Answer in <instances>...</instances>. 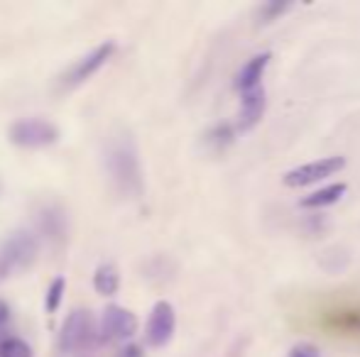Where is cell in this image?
Returning <instances> with one entry per match:
<instances>
[{
	"label": "cell",
	"mask_w": 360,
	"mask_h": 357,
	"mask_svg": "<svg viewBox=\"0 0 360 357\" xmlns=\"http://www.w3.org/2000/svg\"><path fill=\"white\" fill-rule=\"evenodd\" d=\"M39 255V238L32 230H15L0 243V281L32 267Z\"/></svg>",
	"instance_id": "obj_2"
},
{
	"label": "cell",
	"mask_w": 360,
	"mask_h": 357,
	"mask_svg": "<svg viewBox=\"0 0 360 357\" xmlns=\"http://www.w3.org/2000/svg\"><path fill=\"white\" fill-rule=\"evenodd\" d=\"M343 167H346V159L343 157H321V159H316V162H309L297 169H289L285 174V186H289V189H299V186L319 184V181L338 174Z\"/></svg>",
	"instance_id": "obj_7"
},
{
	"label": "cell",
	"mask_w": 360,
	"mask_h": 357,
	"mask_svg": "<svg viewBox=\"0 0 360 357\" xmlns=\"http://www.w3.org/2000/svg\"><path fill=\"white\" fill-rule=\"evenodd\" d=\"M176 328V314L174 306L169 301H157L150 311V318H147V343L152 348H165L172 338H174Z\"/></svg>",
	"instance_id": "obj_8"
},
{
	"label": "cell",
	"mask_w": 360,
	"mask_h": 357,
	"mask_svg": "<svg viewBox=\"0 0 360 357\" xmlns=\"http://www.w3.org/2000/svg\"><path fill=\"white\" fill-rule=\"evenodd\" d=\"M10 318H13V311H10L8 301H5V299H0V330H3L5 325L10 323Z\"/></svg>",
	"instance_id": "obj_19"
},
{
	"label": "cell",
	"mask_w": 360,
	"mask_h": 357,
	"mask_svg": "<svg viewBox=\"0 0 360 357\" xmlns=\"http://www.w3.org/2000/svg\"><path fill=\"white\" fill-rule=\"evenodd\" d=\"M96 325L94 316L86 309H76L64 318L62 330H59V348L64 353H79V350L89 348L94 343Z\"/></svg>",
	"instance_id": "obj_5"
},
{
	"label": "cell",
	"mask_w": 360,
	"mask_h": 357,
	"mask_svg": "<svg viewBox=\"0 0 360 357\" xmlns=\"http://www.w3.org/2000/svg\"><path fill=\"white\" fill-rule=\"evenodd\" d=\"M231 140H233V130L228 125H218L216 130L209 133V142L214 144V149H223Z\"/></svg>",
	"instance_id": "obj_16"
},
{
	"label": "cell",
	"mask_w": 360,
	"mask_h": 357,
	"mask_svg": "<svg viewBox=\"0 0 360 357\" xmlns=\"http://www.w3.org/2000/svg\"><path fill=\"white\" fill-rule=\"evenodd\" d=\"M103 169L110 186L123 198H140L145 194L143 162L138 142L128 130H115L103 144Z\"/></svg>",
	"instance_id": "obj_1"
},
{
	"label": "cell",
	"mask_w": 360,
	"mask_h": 357,
	"mask_svg": "<svg viewBox=\"0 0 360 357\" xmlns=\"http://www.w3.org/2000/svg\"><path fill=\"white\" fill-rule=\"evenodd\" d=\"M113 54H115L113 39H105V42L96 44V47L89 49L84 57H79L74 64H69L67 72L59 76V88L72 90L76 86H81V83H86L94 74H98L101 69L108 64V59L113 57Z\"/></svg>",
	"instance_id": "obj_3"
},
{
	"label": "cell",
	"mask_w": 360,
	"mask_h": 357,
	"mask_svg": "<svg viewBox=\"0 0 360 357\" xmlns=\"http://www.w3.org/2000/svg\"><path fill=\"white\" fill-rule=\"evenodd\" d=\"M135 333H138V318H135L133 311L118 304L105 306L103 316H101V335H103V340L123 343V340L133 338Z\"/></svg>",
	"instance_id": "obj_6"
},
{
	"label": "cell",
	"mask_w": 360,
	"mask_h": 357,
	"mask_svg": "<svg viewBox=\"0 0 360 357\" xmlns=\"http://www.w3.org/2000/svg\"><path fill=\"white\" fill-rule=\"evenodd\" d=\"M94 289L98 291L101 296H113L115 291L120 289V274L118 267L110 262L98 264L94 271Z\"/></svg>",
	"instance_id": "obj_13"
},
{
	"label": "cell",
	"mask_w": 360,
	"mask_h": 357,
	"mask_svg": "<svg viewBox=\"0 0 360 357\" xmlns=\"http://www.w3.org/2000/svg\"><path fill=\"white\" fill-rule=\"evenodd\" d=\"M120 357H143V353H140L138 345H128V348L120 350Z\"/></svg>",
	"instance_id": "obj_20"
},
{
	"label": "cell",
	"mask_w": 360,
	"mask_h": 357,
	"mask_svg": "<svg viewBox=\"0 0 360 357\" xmlns=\"http://www.w3.org/2000/svg\"><path fill=\"white\" fill-rule=\"evenodd\" d=\"M64 291H67V279H64V276H54L47 289V296H44V311H47V314H57L59 306H62Z\"/></svg>",
	"instance_id": "obj_14"
},
{
	"label": "cell",
	"mask_w": 360,
	"mask_h": 357,
	"mask_svg": "<svg viewBox=\"0 0 360 357\" xmlns=\"http://www.w3.org/2000/svg\"><path fill=\"white\" fill-rule=\"evenodd\" d=\"M270 59L272 54L270 52H262V54H255L245 67L238 72V79H236V86L240 88V93H248L252 88H260L262 86V76H265V69L270 67Z\"/></svg>",
	"instance_id": "obj_10"
},
{
	"label": "cell",
	"mask_w": 360,
	"mask_h": 357,
	"mask_svg": "<svg viewBox=\"0 0 360 357\" xmlns=\"http://www.w3.org/2000/svg\"><path fill=\"white\" fill-rule=\"evenodd\" d=\"M265 108H267V98H265V88L262 86L243 93L238 130H240V133H248V130L255 128V125L262 120V115H265Z\"/></svg>",
	"instance_id": "obj_9"
},
{
	"label": "cell",
	"mask_w": 360,
	"mask_h": 357,
	"mask_svg": "<svg viewBox=\"0 0 360 357\" xmlns=\"http://www.w3.org/2000/svg\"><path fill=\"white\" fill-rule=\"evenodd\" d=\"M0 357H32V348L18 335L0 338Z\"/></svg>",
	"instance_id": "obj_15"
},
{
	"label": "cell",
	"mask_w": 360,
	"mask_h": 357,
	"mask_svg": "<svg viewBox=\"0 0 360 357\" xmlns=\"http://www.w3.org/2000/svg\"><path fill=\"white\" fill-rule=\"evenodd\" d=\"M287 357H321V353H319V348H314V345L302 343V345H294Z\"/></svg>",
	"instance_id": "obj_18"
},
{
	"label": "cell",
	"mask_w": 360,
	"mask_h": 357,
	"mask_svg": "<svg viewBox=\"0 0 360 357\" xmlns=\"http://www.w3.org/2000/svg\"><path fill=\"white\" fill-rule=\"evenodd\" d=\"M8 140L22 149L52 147L59 142V128L44 118H22L8 128Z\"/></svg>",
	"instance_id": "obj_4"
},
{
	"label": "cell",
	"mask_w": 360,
	"mask_h": 357,
	"mask_svg": "<svg viewBox=\"0 0 360 357\" xmlns=\"http://www.w3.org/2000/svg\"><path fill=\"white\" fill-rule=\"evenodd\" d=\"M348 186L346 184H328L323 189L314 191V194L304 196L302 198V208H326V206H333L343 198Z\"/></svg>",
	"instance_id": "obj_12"
},
{
	"label": "cell",
	"mask_w": 360,
	"mask_h": 357,
	"mask_svg": "<svg viewBox=\"0 0 360 357\" xmlns=\"http://www.w3.org/2000/svg\"><path fill=\"white\" fill-rule=\"evenodd\" d=\"M37 225H39V233H42L44 238H49V240L67 238L69 220H67V213H64L59 206H47V208L39 210Z\"/></svg>",
	"instance_id": "obj_11"
},
{
	"label": "cell",
	"mask_w": 360,
	"mask_h": 357,
	"mask_svg": "<svg viewBox=\"0 0 360 357\" xmlns=\"http://www.w3.org/2000/svg\"><path fill=\"white\" fill-rule=\"evenodd\" d=\"M287 8H289V3H277V0H275V3H265L260 8V13H257V15H260V22H272V20L280 18Z\"/></svg>",
	"instance_id": "obj_17"
}]
</instances>
